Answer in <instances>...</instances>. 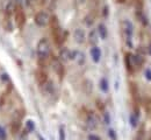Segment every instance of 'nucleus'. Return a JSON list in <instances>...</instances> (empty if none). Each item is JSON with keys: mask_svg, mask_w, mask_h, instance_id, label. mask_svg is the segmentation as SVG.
Listing matches in <instances>:
<instances>
[{"mask_svg": "<svg viewBox=\"0 0 151 140\" xmlns=\"http://www.w3.org/2000/svg\"><path fill=\"white\" fill-rule=\"evenodd\" d=\"M50 28H51V35H52V39L54 42L56 43L58 47H60L63 44V42L65 41V35H64V32L59 25V21L56 15H51L50 18Z\"/></svg>", "mask_w": 151, "mask_h": 140, "instance_id": "nucleus-1", "label": "nucleus"}, {"mask_svg": "<svg viewBox=\"0 0 151 140\" xmlns=\"http://www.w3.org/2000/svg\"><path fill=\"white\" fill-rule=\"evenodd\" d=\"M36 55H37L38 63H44L47 60H49L50 55H51V47H50V42L47 38H42L37 42L36 46Z\"/></svg>", "mask_w": 151, "mask_h": 140, "instance_id": "nucleus-2", "label": "nucleus"}, {"mask_svg": "<svg viewBox=\"0 0 151 140\" xmlns=\"http://www.w3.org/2000/svg\"><path fill=\"white\" fill-rule=\"evenodd\" d=\"M121 32L123 35V40L124 43L128 48H132V35H134V25L132 21L128 19H123L121 21Z\"/></svg>", "mask_w": 151, "mask_h": 140, "instance_id": "nucleus-3", "label": "nucleus"}, {"mask_svg": "<svg viewBox=\"0 0 151 140\" xmlns=\"http://www.w3.org/2000/svg\"><path fill=\"white\" fill-rule=\"evenodd\" d=\"M50 18L51 17H50V14L47 11H38L37 13L35 14V17H34V22H35V25L37 27L43 28V27L49 26Z\"/></svg>", "mask_w": 151, "mask_h": 140, "instance_id": "nucleus-4", "label": "nucleus"}, {"mask_svg": "<svg viewBox=\"0 0 151 140\" xmlns=\"http://www.w3.org/2000/svg\"><path fill=\"white\" fill-rule=\"evenodd\" d=\"M51 67H52L54 71L56 73V75L59 77V80H63V77L65 76L64 63L59 60L57 56H51Z\"/></svg>", "mask_w": 151, "mask_h": 140, "instance_id": "nucleus-5", "label": "nucleus"}, {"mask_svg": "<svg viewBox=\"0 0 151 140\" xmlns=\"http://www.w3.org/2000/svg\"><path fill=\"white\" fill-rule=\"evenodd\" d=\"M13 17H14L15 26L19 29L23 28V26L26 25V14H24V11H23V8H22L21 5H18V7H17L14 14H13Z\"/></svg>", "mask_w": 151, "mask_h": 140, "instance_id": "nucleus-6", "label": "nucleus"}, {"mask_svg": "<svg viewBox=\"0 0 151 140\" xmlns=\"http://www.w3.org/2000/svg\"><path fill=\"white\" fill-rule=\"evenodd\" d=\"M124 65H126V69H127V71L129 73V74H134L135 71H136V68H135V64H134V60H132V53H126L124 54Z\"/></svg>", "mask_w": 151, "mask_h": 140, "instance_id": "nucleus-7", "label": "nucleus"}, {"mask_svg": "<svg viewBox=\"0 0 151 140\" xmlns=\"http://www.w3.org/2000/svg\"><path fill=\"white\" fill-rule=\"evenodd\" d=\"M90 55H91V59L94 62L95 64L100 63L101 61V57H102V52L100 49V47L98 46H92L91 49H90Z\"/></svg>", "mask_w": 151, "mask_h": 140, "instance_id": "nucleus-8", "label": "nucleus"}, {"mask_svg": "<svg viewBox=\"0 0 151 140\" xmlns=\"http://www.w3.org/2000/svg\"><path fill=\"white\" fill-rule=\"evenodd\" d=\"M73 39L78 44H83L85 43L87 40V36H86V33L83 28H76L75 32H73Z\"/></svg>", "mask_w": 151, "mask_h": 140, "instance_id": "nucleus-9", "label": "nucleus"}, {"mask_svg": "<svg viewBox=\"0 0 151 140\" xmlns=\"http://www.w3.org/2000/svg\"><path fill=\"white\" fill-rule=\"evenodd\" d=\"M58 59L62 61L63 63L71 61V50L66 47H62L59 49V54H58Z\"/></svg>", "mask_w": 151, "mask_h": 140, "instance_id": "nucleus-10", "label": "nucleus"}, {"mask_svg": "<svg viewBox=\"0 0 151 140\" xmlns=\"http://www.w3.org/2000/svg\"><path fill=\"white\" fill-rule=\"evenodd\" d=\"M42 88H43L44 92H45L47 95H49V96H55V95L57 94L56 86H55V84H54L52 81L48 80V82H47Z\"/></svg>", "mask_w": 151, "mask_h": 140, "instance_id": "nucleus-11", "label": "nucleus"}, {"mask_svg": "<svg viewBox=\"0 0 151 140\" xmlns=\"http://www.w3.org/2000/svg\"><path fill=\"white\" fill-rule=\"evenodd\" d=\"M35 75H36V81H37V83L41 86H43L48 82V80H49L48 78V74L43 69H37L36 73H35Z\"/></svg>", "mask_w": 151, "mask_h": 140, "instance_id": "nucleus-12", "label": "nucleus"}, {"mask_svg": "<svg viewBox=\"0 0 151 140\" xmlns=\"http://www.w3.org/2000/svg\"><path fill=\"white\" fill-rule=\"evenodd\" d=\"M96 32H98V35H99V39L101 40H106L108 38V29H107V26L102 22H100L96 27Z\"/></svg>", "mask_w": 151, "mask_h": 140, "instance_id": "nucleus-13", "label": "nucleus"}, {"mask_svg": "<svg viewBox=\"0 0 151 140\" xmlns=\"http://www.w3.org/2000/svg\"><path fill=\"white\" fill-rule=\"evenodd\" d=\"M87 40H88V43L91 46H96L98 44V41H99V35H98V32L96 29L92 28L88 33V36H87Z\"/></svg>", "mask_w": 151, "mask_h": 140, "instance_id": "nucleus-14", "label": "nucleus"}, {"mask_svg": "<svg viewBox=\"0 0 151 140\" xmlns=\"http://www.w3.org/2000/svg\"><path fill=\"white\" fill-rule=\"evenodd\" d=\"M130 94H132V99L135 100V104L138 105V103H139V91H138V88L135 83H130Z\"/></svg>", "mask_w": 151, "mask_h": 140, "instance_id": "nucleus-15", "label": "nucleus"}, {"mask_svg": "<svg viewBox=\"0 0 151 140\" xmlns=\"http://www.w3.org/2000/svg\"><path fill=\"white\" fill-rule=\"evenodd\" d=\"M132 60H134V64H135V68L136 69L142 68L143 64H144V62H145L143 55H141V54H132Z\"/></svg>", "mask_w": 151, "mask_h": 140, "instance_id": "nucleus-16", "label": "nucleus"}, {"mask_svg": "<svg viewBox=\"0 0 151 140\" xmlns=\"http://www.w3.org/2000/svg\"><path fill=\"white\" fill-rule=\"evenodd\" d=\"M99 89L104 94H107L109 91V82L107 80V77H101L100 78V81H99Z\"/></svg>", "mask_w": 151, "mask_h": 140, "instance_id": "nucleus-17", "label": "nucleus"}, {"mask_svg": "<svg viewBox=\"0 0 151 140\" xmlns=\"http://www.w3.org/2000/svg\"><path fill=\"white\" fill-rule=\"evenodd\" d=\"M86 124H87V126H88L91 130H94V128H96L98 123H96V119H95L94 115H93L92 112L87 113V117H86Z\"/></svg>", "mask_w": 151, "mask_h": 140, "instance_id": "nucleus-18", "label": "nucleus"}, {"mask_svg": "<svg viewBox=\"0 0 151 140\" xmlns=\"http://www.w3.org/2000/svg\"><path fill=\"white\" fill-rule=\"evenodd\" d=\"M35 130H36L35 121L32 119L26 120V123H24V131L27 133H33V132H35Z\"/></svg>", "mask_w": 151, "mask_h": 140, "instance_id": "nucleus-19", "label": "nucleus"}, {"mask_svg": "<svg viewBox=\"0 0 151 140\" xmlns=\"http://www.w3.org/2000/svg\"><path fill=\"white\" fill-rule=\"evenodd\" d=\"M136 17H137V19L141 21V23H142L144 27H147V26L149 25L148 18L144 15V13H143V11H142V9H138V11H136Z\"/></svg>", "mask_w": 151, "mask_h": 140, "instance_id": "nucleus-20", "label": "nucleus"}, {"mask_svg": "<svg viewBox=\"0 0 151 140\" xmlns=\"http://www.w3.org/2000/svg\"><path fill=\"white\" fill-rule=\"evenodd\" d=\"M138 120H139V118L137 116H135L132 112L129 115V124H130L132 128H136L138 126Z\"/></svg>", "mask_w": 151, "mask_h": 140, "instance_id": "nucleus-21", "label": "nucleus"}, {"mask_svg": "<svg viewBox=\"0 0 151 140\" xmlns=\"http://www.w3.org/2000/svg\"><path fill=\"white\" fill-rule=\"evenodd\" d=\"M58 140H66V130L64 125H59L58 127Z\"/></svg>", "mask_w": 151, "mask_h": 140, "instance_id": "nucleus-22", "label": "nucleus"}, {"mask_svg": "<svg viewBox=\"0 0 151 140\" xmlns=\"http://www.w3.org/2000/svg\"><path fill=\"white\" fill-rule=\"evenodd\" d=\"M77 63L79 64V65H84L85 64V62H86V56H85V54L84 53H81V52H79L78 53V55H77Z\"/></svg>", "mask_w": 151, "mask_h": 140, "instance_id": "nucleus-23", "label": "nucleus"}, {"mask_svg": "<svg viewBox=\"0 0 151 140\" xmlns=\"http://www.w3.org/2000/svg\"><path fill=\"white\" fill-rule=\"evenodd\" d=\"M84 22H85V25H86L87 27H92V25L94 23V17H93L92 14H88V15L85 18Z\"/></svg>", "mask_w": 151, "mask_h": 140, "instance_id": "nucleus-24", "label": "nucleus"}, {"mask_svg": "<svg viewBox=\"0 0 151 140\" xmlns=\"http://www.w3.org/2000/svg\"><path fill=\"white\" fill-rule=\"evenodd\" d=\"M102 118H104V123H105L106 125H109V124L112 123L111 115H109V112H107V111H104V113H102Z\"/></svg>", "mask_w": 151, "mask_h": 140, "instance_id": "nucleus-25", "label": "nucleus"}, {"mask_svg": "<svg viewBox=\"0 0 151 140\" xmlns=\"http://www.w3.org/2000/svg\"><path fill=\"white\" fill-rule=\"evenodd\" d=\"M107 134H108V138L111 140H117V133L114 128H108Z\"/></svg>", "mask_w": 151, "mask_h": 140, "instance_id": "nucleus-26", "label": "nucleus"}, {"mask_svg": "<svg viewBox=\"0 0 151 140\" xmlns=\"http://www.w3.org/2000/svg\"><path fill=\"white\" fill-rule=\"evenodd\" d=\"M7 138H8V134L6 128L2 125H0V140H7Z\"/></svg>", "mask_w": 151, "mask_h": 140, "instance_id": "nucleus-27", "label": "nucleus"}, {"mask_svg": "<svg viewBox=\"0 0 151 140\" xmlns=\"http://www.w3.org/2000/svg\"><path fill=\"white\" fill-rule=\"evenodd\" d=\"M144 77H145V80L148 81V82H151V68L147 67L144 69Z\"/></svg>", "mask_w": 151, "mask_h": 140, "instance_id": "nucleus-28", "label": "nucleus"}, {"mask_svg": "<svg viewBox=\"0 0 151 140\" xmlns=\"http://www.w3.org/2000/svg\"><path fill=\"white\" fill-rule=\"evenodd\" d=\"M0 78H1V81L4 83H11V78H9V76H8L7 73H2L1 76H0Z\"/></svg>", "mask_w": 151, "mask_h": 140, "instance_id": "nucleus-29", "label": "nucleus"}, {"mask_svg": "<svg viewBox=\"0 0 151 140\" xmlns=\"http://www.w3.org/2000/svg\"><path fill=\"white\" fill-rule=\"evenodd\" d=\"M87 140H102L100 136L95 134V133H88L87 134Z\"/></svg>", "mask_w": 151, "mask_h": 140, "instance_id": "nucleus-30", "label": "nucleus"}, {"mask_svg": "<svg viewBox=\"0 0 151 140\" xmlns=\"http://www.w3.org/2000/svg\"><path fill=\"white\" fill-rule=\"evenodd\" d=\"M108 14H109V7L107 5H105L104 8H102V17L104 18H108Z\"/></svg>", "mask_w": 151, "mask_h": 140, "instance_id": "nucleus-31", "label": "nucleus"}, {"mask_svg": "<svg viewBox=\"0 0 151 140\" xmlns=\"http://www.w3.org/2000/svg\"><path fill=\"white\" fill-rule=\"evenodd\" d=\"M20 1H22L20 5H21V6L23 5L24 7H29V6H30V4H32V0H20Z\"/></svg>", "mask_w": 151, "mask_h": 140, "instance_id": "nucleus-32", "label": "nucleus"}, {"mask_svg": "<svg viewBox=\"0 0 151 140\" xmlns=\"http://www.w3.org/2000/svg\"><path fill=\"white\" fill-rule=\"evenodd\" d=\"M147 53H148L149 55H151V43L148 46V48H147Z\"/></svg>", "mask_w": 151, "mask_h": 140, "instance_id": "nucleus-33", "label": "nucleus"}, {"mask_svg": "<svg viewBox=\"0 0 151 140\" xmlns=\"http://www.w3.org/2000/svg\"><path fill=\"white\" fill-rule=\"evenodd\" d=\"M37 138H38V140H45L42 136H41V134H37Z\"/></svg>", "mask_w": 151, "mask_h": 140, "instance_id": "nucleus-34", "label": "nucleus"}, {"mask_svg": "<svg viewBox=\"0 0 151 140\" xmlns=\"http://www.w3.org/2000/svg\"><path fill=\"white\" fill-rule=\"evenodd\" d=\"M117 1H119V0H117Z\"/></svg>", "mask_w": 151, "mask_h": 140, "instance_id": "nucleus-35", "label": "nucleus"}]
</instances>
